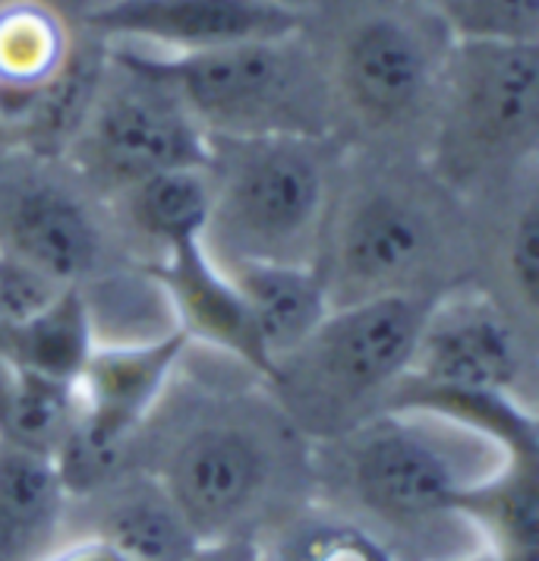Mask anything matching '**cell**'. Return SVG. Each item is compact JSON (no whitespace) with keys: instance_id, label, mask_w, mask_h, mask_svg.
Returning <instances> with one entry per match:
<instances>
[{"instance_id":"cell-7","label":"cell","mask_w":539,"mask_h":561,"mask_svg":"<svg viewBox=\"0 0 539 561\" xmlns=\"http://www.w3.org/2000/svg\"><path fill=\"white\" fill-rule=\"evenodd\" d=\"M154 477L199 542L253 536L278 485V448L253 423L208 420L180 435Z\"/></svg>"},{"instance_id":"cell-2","label":"cell","mask_w":539,"mask_h":561,"mask_svg":"<svg viewBox=\"0 0 539 561\" xmlns=\"http://www.w3.org/2000/svg\"><path fill=\"white\" fill-rule=\"evenodd\" d=\"M433 297L416 290L334 304L322 325L278 363L272 388L303 433H351L379 413L411 369Z\"/></svg>"},{"instance_id":"cell-13","label":"cell","mask_w":539,"mask_h":561,"mask_svg":"<svg viewBox=\"0 0 539 561\" xmlns=\"http://www.w3.org/2000/svg\"><path fill=\"white\" fill-rule=\"evenodd\" d=\"M0 247L64 287H82L102 262V228L70 190L42 180L10 196Z\"/></svg>"},{"instance_id":"cell-24","label":"cell","mask_w":539,"mask_h":561,"mask_svg":"<svg viewBox=\"0 0 539 561\" xmlns=\"http://www.w3.org/2000/svg\"><path fill=\"white\" fill-rule=\"evenodd\" d=\"M60 290L67 287L48 278L45 272H38L35 265H28L26 259L10 253L7 247H0V325L35 316L38 309L48 307Z\"/></svg>"},{"instance_id":"cell-5","label":"cell","mask_w":539,"mask_h":561,"mask_svg":"<svg viewBox=\"0 0 539 561\" xmlns=\"http://www.w3.org/2000/svg\"><path fill=\"white\" fill-rule=\"evenodd\" d=\"M344 477L359 508L398 534L458 520L455 495L483 473H467L438 420L413 410H379L341 435ZM467 527V524H463Z\"/></svg>"},{"instance_id":"cell-22","label":"cell","mask_w":539,"mask_h":561,"mask_svg":"<svg viewBox=\"0 0 539 561\" xmlns=\"http://www.w3.org/2000/svg\"><path fill=\"white\" fill-rule=\"evenodd\" d=\"M262 561H398L379 530L337 514H309L284 527Z\"/></svg>"},{"instance_id":"cell-10","label":"cell","mask_w":539,"mask_h":561,"mask_svg":"<svg viewBox=\"0 0 539 561\" xmlns=\"http://www.w3.org/2000/svg\"><path fill=\"white\" fill-rule=\"evenodd\" d=\"M438 60L411 20L363 16L344 35L334 60L332 95L369 127H398L436 92Z\"/></svg>"},{"instance_id":"cell-1","label":"cell","mask_w":539,"mask_h":561,"mask_svg":"<svg viewBox=\"0 0 539 561\" xmlns=\"http://www.w3.org/2000/svg\"><path fill=\"white\" fill-rule=\"evenodd\" d=\"M107 60L164 85L208 139H322L329 133L332 82L300 35L193 54L111 45Z\"/></svg>"},{"instance_id":"cell-11","label":"cell","mask_w":539,"mask_h":561,"mask_svg":"<svg viewBox=\"0 0 539 561\" xmlns=\"http://www.w3.org/2000/svg\"><path fill=\"white\" fill-rule=\"evenodd\" d=\"M433 250V225L420 205L391 190L359 196L334 233V304L376 294L411 290L408 278L420 272Z\"/></svg>"},{"instance_id":"cell-17","label":"cell","mask_w":539,"mask_h":561,"mask_svg":"<svg viewBox=\"0 0 539 561\" xmlns=\"http://www.w3.org/2000/svg\"><path fill=\"white\" fill-rule=\"evenodd\" d=\"M67 517L70 492L54 458L0 445V561H42Z\"/></svg>"},{"instance_id":"cell-27","label":"cell","mask_w":539,"mask_h":561,"mask_svg":"<svg viewBox=\"0 0 539 561\" xmlns=\"http://www.w3.org/2000/svg\"><path fill=\"white\" fill-rule=\"evenodd\" d=\"M190 561H262V546L256 536H233L218 542H203Z\"/></svg>"},{"instance_id":"cell-23","label":"cell","mask_w":539,"mask_h":561,"mask_svg":"<svg viewBox=\"0 0 539 561\" xmlns=\"http://www.w3.org/2000/svg\"><path fill=\"white\" fill-rule=\"evenodd\" d=\"M441 16L451 38L539 42V0H448Z\"/></svg>"},{"instance_id":"cell-9","label":"cell","mask_w":539,"mask_h":561,"mask_svg":"<svg viewBox=\"0 0 539 561\" xmlns=\"http://www.w3.org/2000/svg\"><path fill=\"white\" fill-rule=\"evenodd\" d=\"M404 379L520 398L524 351L508 312L480 290L433 297Z\"/></svg>"},{"instance_id":"cell-8","label":"cell","mask_w":539,"mask_h":561,"mask_svg":"<svg viewBox=\"0 0 539 561\" xmlns=\"http://www.w3.org/2000/svg\"><path fill=\"white\" fill-rule=\"evenodd\" d=\"M111 45L193 54L303 35L290 0H102L85 16Z\"/></svg>"},{"instance_id":"cell-4","label":"cell","mask_w":539,"mask_h":561,"mask_svg":"<svg viewBox=\"0 0 539 561\" xmlns=\"http://www.w3.org/2000/svg\"><path fill=\"white\" fill-rule=\"evenodd\" d=\"M539 42L451 38L438 60V171L455 183L537 152Z\"/></svg>"},{"instance_id":"cell-26","label":"cell","mask_w":539,"mask_h":561,"mask_svg":"<svg viewBox=\"0 0 539 561\" xmlns=\"http://www.w3.org/2000/svg\"><path fill=\"white\" fill-rule=\"evenodd\" d=\"M42 561H129L121 549H114L111 542H104L99 536H73V539H60L51 552Z\"/></svg>"},{"instance_id":"cell-3","label":"cell","mask_w":539,"mask_h":561,"mask_svg":"<svg viewBox=\"0 0 539 561\" xmlns=\"http://www.w3.org/2000/svg\"><path fill=\"white\" fill-rule=\"evenodd\" d=\"M322 139H211V228L218 259H303L329 199Z\"/></svg>"},{"instance_id":"cell-25","label":"cell","mask_w":539,"mask_h":561,"mask_svg":"<svg viewBox=\"0 0 539 561\" xmlns=\"http://www.w3.org/2000/svg\"><path fill=\"white\" fill-rule=\"evenodd\" d=\"M505 268L517 304L534 316L539 309V208L534 196H527L514 215L505 243Z\"/></svg>"},{"instance_id":"cell-20","label":"cell","mask_w":539,"mask_h":561,"mask_svg":"<svg viewBox=\"0 0 539 561\" xmlns=\"http://www.w3.org/2000/svg\"><path fill=\"white\" fill-rule=\"evenodd\" d=\"M95 344L92 309L82 287H67L35 316L0 325V357L60 382L77 385Z\"/></svg>"},{"instance_id":"cell-14","label":"cell","mask_w":539,"mask_h":561,"mask_svg":"<svg viewBox=\"0 0 539 561\" xmlns=\"http://www.w3.org/2000/svg\"><path fill=\"white\" fill-rule=\"evenodd\" d=\"M73 64V42L64 23L38 0L0 7V133L35 124L54 85Z\"/></svg>"},{"instance_id":"cell-18","label":"cell","mask_w":539,"mask_h":561,"mask_svg":"<svg viewBox=\"0 0 539 561\" xmlns=\"http://www.w3.org/2000/svg\"><path fill=\"white\" fill-rule=\"evenodd\" d=\"M455 514L486 539L495 561H537L539 480L537 458H502L455 495Z\"/></svg>"},{"instance_id":"cell-12","label":"cell","mask_w":539,"mask_h":561,"mask_svg":"<svg viewBox=\"0 0 539 561\" xmlns=\"http://www.w3.org/2000/svg\"><path fill=\"white\" fill-rule=\"evenodd\" d=\"M149 278L161 287L177 329L190 341H203L240 359L262 382L275 379V363L262 344L253 309L233 284L225 262L211 253L208 240L154 255Z\"/></svg>"},{"instance_id":"cell-21","label":"cell","mask_w":539,"mask_h":561,"mask_svg":"<svg viewBox=\"0 0 539 561\" xmlns=\"http://www.w3.org/2000/svg\"><path fill=\"white\" fill-rule=\"evenodd\" d=\"M77 413V385L0 357V445L54 458Z\"/></svg>"},{"instance_id":"cell-15","label":"cell","mask_w":539,"mask_h":561,"mask_svg":"<svg viewBox=\"0 0 539 561\" xmlns=\"http://www.w3.org/2000/svg\"><path fill=\"white\" fill-rule=\"evenodd\" d=\"M253 309L262 344L278 363L290 357L332 312V287L322 265L309 259H221Z\"/></svg>"},{"instance_id":"cell-19","label":"cell","mask_w":539,"mask_h":561,"mask_svg":"<svg viewBox=\"0 0 539 561\" xmlns=\"http://www.w3.org/2000/svg\"><path fill=\"white\" fill-rule=\"evenodd\" d=\"M127 225L154 253L164 255L186 243L208 240L215 190L208 168H174L136 180L114 193Z\"/></svg>"},{"instance_id":"cell-6","label":"cell","mask_w":539,"mask_h":561,"mask_svg":"<svg viewBox=\"0 0 539 561\" xmlns=\"http://www.w3.org/2000/svg\"><path fill=\"white\" fill-rule=\"evenodd\" d=\"M107 64L114 79L102 73L73 133L79 164L89 180L114 196L158 171L208 168L211 139L186 107L164 85L124 70L114 60Z\"/></svg>"},{"instance_id":"cell-16","label":"cell","mask_w":539,"mask_h":561,"mask_svg":"<svg viewBox=\"0 0 539 561\" xmlns=\"http://www.w3.org/2000/svg\"><path fill=\"white\" fill-rule=\"evenodd\" d=\"M89 505V530L129 561H190L203 546L154 473L117 477L79 495Z\"/></svg>"}]
</instances>
